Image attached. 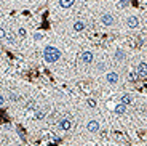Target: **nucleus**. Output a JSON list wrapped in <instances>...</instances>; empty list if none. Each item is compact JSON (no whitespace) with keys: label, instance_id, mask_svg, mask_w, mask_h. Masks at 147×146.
<instances>
[{"label":"nucleus","instance_id":"nucleus-1","mask_svg":"<svg viewBox=\"0 0 147 146\" xmlns=\"http://www.w3.org/2000/svg\"><path fill=\"white\" fill-rule=\"evenodd\" d=\"M59 56H61V51L58 50V48L55 47H47L43 51V58L47 63H55L59 59Z\"/></svg>","mask_w":147,"mask_h":146},{"label":"nucleus","instance_id":"nucleus-2","mask_svg":"<svg viewBox=\"0 0 147 146\" xmlns=\"http://www.w3.org/2000/svg\"><path fill=\"white\" fill-rule=\"evenodd\" d=\"M80 59L82 63H85V64H91L93 63V53L91 51H83L80 55Z\"/></svg>","mask_w":147,"mask_h":146},{"label":"nucleus","instance_id":"nucleus-3","mask_svg":"<svg viewBox=\"0 0 147 146\" xmlns=\"http://www.w3.org/2000/svg\"><path fill=\"white\" fill-rule=\"evenodd\" d=\"M118 79H120V77H118V74H115V72H109L106 76V81L109 82V84H117Z\"/></svg>","mask_w":147,"mask_h":146},{"label":"nucleus","instance_id":"nucleus-4","mask_svg":"<svg viewBox=\"0 0 147 146\" xmlns=\"http://www.w3.org/2000/svg\"><path fill=\"white\" fill-rule=\"evenodd\" d=\"M70 127H72V122H70L67 117L59 122V128H61V130H70Z\"/></svg>","mask_w":147,"mask_h":146},{"label":"nucleus","instance_id":"nucleus-5","mask_svg":"<svg viewBox=\"0 0 147 146\" xmlns=\"http://www.w3.org/2000/svg\"><path fill=\"white\" fill-rule=\"evenodd\" d=\"M101 21H102L106 26H110L112 23H114V18H112V15H110V13H104V15L101 16Z\"/></svg>","mask_w":147,"mask_h":146},{"label":"nucleus","instance_id":"nucleus-6","mask_svg":"<svg viewBox=\"0 0 147 146\" xmlns=\"http://www.w3.org/2000/svg\"><path fill=\"white\" fill-rule=\"evenodd\" d=\"M138 74H139V77H144L147 76V63H141L139 66H138Z\"/></svg>","mask_w":147,"mask_h":146},{"label":"nucleus","instance_id":"nucleus-7","mask_svg":"<svg viewBox=\"0 0 147 146\" xmlns=\"http://www.w3.org/2000/svg\"><path fill=\"white\" fill-rule=\"evenodd\" d=\"M126 24H128L129 27H138V24H139V19H138L136 16H129V18L126 19Z\"/></svg>","mask_w":147,"mask_h":146},{"label":"nucleus","instance_id":"nucleus-8","mask_svg":"<svg viewBox=\"0 0 147 146\" xmlns=\"http://www.w3.org/2000/svg\"><path fill=\"white\" fill-rule=\"evenodd\" d=\"M88 130L90 132H98L99 130V124H98L96 121H90L88 122Z\"/></svg>","mask_w":147,"mask_h":146},{"label":"nucleus","instance_id":"nucleus-9","mask_svg":"<svg viewBox=\"0 0 147 146\" xmlns=\"http://www.w3.org/2000/svg\"><path fill=\"white\" fill-rule=\"evenodd\" d=\"M72 5H74L72 0H61V2H59V7L61 8H70Z\"/></svg>","mask_w":147,"mask_h":146},{"label":"nucleus","instance_id":"nucleus-10","mask_svg":"<svg viewBox=\"0 0 147 146\" xmlns=\"http://www.w3.org/2000/svg\"><path fill=\"white\" fill-rule=\"evenodd\" d=\"M131 101H133V98H131V96H129V95H123V96H121V100H120V103H121V104H131Z\"/></svg>","mask_w":147,"mask_h":146},{"label":"nucleus","instance_id":"nucleus-11","mask_svg":"<svg viewBox=\"0 0 147 146\" xmlns=\"http://www.w3.org/2000/svg\"><path fill=\"white\" fill-rule=\"evenodd\" d=\"M125 109H126V106L121 104V103H118V104L115 106V113L117 114H125Z\"/></svg>","mask_w":147,"mask_h":146},{"label":"nucleus","instance_id":"nucleus-12","mask_svg":"<svg viewBox=\"0 0 147 146\" xmlns=\"http://www.w3.org/2000/svg\"><path fill=\"white\" fill-rule=\"evenodd\" d=\"M74 29L77 31V32H80V31L85 29V23L83 21H77L75 24H74Z\"/></svg>","mask_w":147,"mask_h":146},{"label":"nucleus","instance_id":"nucleus-13","mask_svg":"<svg viewBox=\"0 0 147 146\" xmlns=\"http://www.w3.org/2000/svg\"><path fill=\"white\" fill-rule=\"evenodd\" d=\"M128 77H129V81H138V79H141L139 74H138V71H129Z\"/></svg>","mask_w":147,"mask_h":146},{"label":"nucleus","instance_id":"nucleus-14","mask_svg":"<svg viewBox=\"0 0 147 146\" xmlns=\"http://www.w3.org/2000/svg\"><path fill=\"white\" fill-rule=\"evenodd\" d=\"M35 108H37V106H35V103H34V101H29V103L26 104V109H27V113H29V111H35Z\"/></svg>","mask_w":147,"mask_h":146},{"label":"nucleus","instance_id":"nucleus-15","mask_svg":"<svg viewBox=\"0 0 147 146\" xmlns=\"http://www.w3.org/2000/svg\"><path fill=\"white\" fill-rule=\"evenodd\" d=\"M34 117H35L37 121H40V119H43V117H45V113H43V111H35Z\"/></svg>","mask_w":147,"mask_h":146},{"label":"nucleus","instance_id":"nucleus-16","mask_svg":"<svg viewBox=\"0 0 147 146\" xmlns=\"http://www.w3.org/2000/svg\"><path fill=\"white\" fill-rule=\"evenodd\" d=\"M115 56H117V59H121V58H123V51L118 50V51H117V55H115Z\"/></svg>","mask_w":147,"mask_h":146},{"label":"nucleus","instance_id":"nucleus-17","mask_svg":"<svg viewBox=\"0 0 147 146\" xmlns=\"http://www.w3.org/2000/svg\"><path fill=\"white\" fill-rule=\"evenodd\" d=\"M117 7H128V2H118Z\"/></svg>","mask_w":147,"mask_h":146},{"label":"nucleus","instance_id":"nucleus-18","mask_svg":"<svg viewBox=\"0 0 147 146\" xmlns=\"http://www.w3.org/2000/svg\"><path fill=\"white\" fill-rule=\"evenodd\" d=\"M88 104L91 106V108H94V104H96V103H94V101H91V100H90V101H88Z\"/></svg>","mask_w":147,"mask_h":146}]
</instances>
